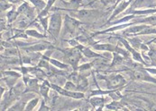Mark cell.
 Instances as JSON below:
<instances>
[{
    "mask_svg": "<svg viewBox=\"0 0 156 111\" xmlns=\"http://www.w3.org/2000/svg\"><path fill=\"white\" fill-rule=\"evenodd\" d=\"M62 27V15L60 13H54L50 19L49 22V29L51 34H52L55 38H57L60 34Z\"/></svg>",
    "mask_w": 156,
    "mask_h": 111,
    "instance_id": "cell-1",
    "label": "cell"
},
{
    "mask_svg": "<svg viewBox=\"0 0 156 111\" xmlns=\"http://www.w3.org/2000/svg\"><path fill=\"white\" fill-rule=\"evenodd\" d=\"M52 88L55 90L56 91H58L61 95H63V96H68V97H71V98H74V99H81V98H84V95L83 93H80V92H73L71 90H68L65 88H61L57 85H52Z\"/></svg>",
    "mask_w": 156,
    "mask_h": 111,
    "instance_id": "cell-2",
    "label": "cell"
},
{
    "mask_svg": "<svg viewBox=\"0 0 156 111\" xmlns=\"http://www.w3.org/2000/svg\"><path fill=\"white\" fill-rule=\"evenodd\" d=\"M125 83H126V81L121 75L113 76L109 79V81H108V88H117V87L124 85Z\"/></svg>",
    "mask_w": 156,
    "mask_h": 111,
    "instance_id": "cell-3",
    "label": "cell"
},
{
    "mask_svg": "<svg viewBox=\"0 0 156 111\" xmlns=\"http://www.w3.org/2000/svg\"><path fill=\"white\" fill-rule=\"evenodd\" d=\"M134 76L136 80L146 81V82H151V83H156V79L153 78L152 76H150L149 73H147L144 71H135L134 73Z\"/></svg>",
    "mask_w": 156,
    "mask_h": 111,
    "instance_id": "cell-4",
    "label": "cell"
},
{
    "mask_svg": "<svg viewBox=\"0 0 156 111\" xmlns=\"http://www.w3.org/2000/svg\"><path fill=\"white\" fill-rule=\"evenodd\" d=\"M67 60L69 64L76 67L79 60H80V52L77 50H72L71 52H69L67 56Z\"/></svg>",
    "mask_w": 156,
    "mask_h": 111,
    "instance_id": "cell-5",
    "label": "cell"
},
{
    "mask_svg": "<svg viewBox=\"0 0 156 111\" xmlns=\"http://www.w3.org/2000/svg\"><path fill=\"white\" fill-rule=\"evenodd\" d=\"M97 15H98V11L97 10H80L75 14L76 16L82 18V19L93 17V16H96Z\"/></svg>",
    "mask_w": 156,
    "mask_h": 111,
    "instance_id": "cell-6",
    "label": "cell"
},
{
    "mask_svg": "<svg viewBox=\"0 0 156 111\" xmlns=\"http://www.w3.org/2000/svg\"><path fill=\"white\" fill-rule=\"evenodd\" d=\"M147 28V25H137V26H133L131 28H128L125 31V33H140L143 31L144 29Z\"/></svg>",
    "mask_w": 156,
    "mask_h": 111,
    "instance_id": "cell-7",
    "label": "cell"
},
{
    "mask_svg": "<svg viewBox=\"0 0 156 111\" xmlns=\"http://www.w3.org/2000/svg\"><path fill=\"white\" fill-rule=\"evenodd\" d=\"M130 4V2L129 1H124V2H122L120 5H119V6H117L116 7V9L115 10V12H114V14H113V15H112V18L113 17H115L116 15H118V14H120L123 10H125L126 7H127V5Z\"/></svg>",
    "mask_w": 156,
    "mask_h": 111,
    "instance_id": "cell-8",
    "label": "cell"
},
{
    "mask_svg": "<svg viewBox=\"0 0 156 111\" xmlns=\"http://www.w3.org/2000/svg\"><path fill=\"white\" fill-rule=\"evenodd\" d=\"M94 47L98 50H107V51H115V47L110 44H98L94 46Z\"/></svg>",
    "mask_w": 156,
    "mask_h": 111,
    "instance_id": "cell-9",
    "label": "cell"
},
{
    "mask_svg": "<svg viewBox=\"0 0 156 111\" xmlns=\"http://www.w3.org/2000/svg\"><path fill=\"white\" fill-rule=\"evenodd\" d=\"M139 22H145V23H148V24H151V25H156V15L146 17V18L143 19V20H140Z\"/></svg>",
    "mask_w": 156,
    "mask_h": 111,
    "instance_id": "cell-10",
    "label": "cell"
},
{
    "mask_svg": "<svg viewBox=\"0 0 156 111\" xmlns=\"http://www.w3.org/2000/svg\"><path fill=\"white\" fill-rule=\"evenodd\" d=\"M82 52H83V54L87 57H100L98 54L94 53L93 51H91L89 48H82Z\"/></svg>",
    "mask_w": 156,
    "mask_h": 111,
    "instance_id": "cell-11",
    "label": "cell"
},
{
    "mask_svg": "<svg viewBox=\"0 0 156 111\" xmlns=\"http://www.w3.org/2000/svg\"><path fill=\"white\" fill-rule=\"evenodd\" d=\"M46 48H47V46L43 44H38L27 48V50H29V51H42V50H44Z\"/></svg>",
    "mask_w": 156,
    "mask_h": 111,
    "instance_id": "cell-12",
    "label": "cell"
},
{
    "mask_svg": "<svg viewBox=\"0 0 156 111\" xmlns=\"http://www.w3.org/2000/svg\"><path fill=\"white\" fill-rule=\"evenodd\" d=\"M26 34L27 35H30L32 37H34V38H44V35L40 34L39 32H37V31L35 30H29V31H26Z\"/></svg>",
    "mask_w": 156,
    "mask_h": 111,
    "instance_id": "cell-13",
    "label": "cell"
},
{
    "mask_svg": "<svg viewBox=\"0 0 156 111\" xmlns=\"http://www.w3.org/2000/svg\"><path fill=\"white\" fill-rule=\"evenodd\" d=\"M37 102H38V99H35V100H31V101L28 103V105L26 106L25 110H32V109H33L37 105Z\"/></svg>",
    "mask_w": 156,
    "mask_h": 111,
    "instance_id": "cell-14",
    "label": "cell"
},
{
    "mask_svg": "<svg viewBox=\"0 0 156 111\" xmlns=\"http://www.w3.org/2000/svg\"><path fill=\"white\" fill-rule=\"evenodd\" d=\"M35 5H36V7H38L40 10H43V8H44V6L45 5V3L44 2H43L42 0H31Z\"/></svg>",
    "mask_w": 156,
    "mask_h": 111,
    "instance_id": "cell-15",
    "label": "cell"
},
{
    "mask_svg": "<svg viewBox=\"0 0 156 111\" xmlns=\"http://www.w3.org/2000/svg\"><path fill=\"white\" fill-rule=\"evenodd\" d=\"M41 93L44 96V97H47V93H48V90H49V86H48V83H44L42 87H41Z\"/></svg>",
    "mask_w": 156,
    "mask_h": 111,
    "instance_id": "cell-16",
    "label": "cell"
},
{
    "mask_svg": "<svg viewBox=\"0 0 156 111\" xmlns=\"http://www.w3.org/2000/svg\"><path fill=\"white\" fill-rule=\"evenodd\" d=\"M50 61H51V64H53L55 67H60V68H62V69L67 68V66H66V65H64V64H62V63H60V62H58V61H56V60H52V59H51Z\"/></svg>",
    "mask_w": 156,
    "mask_h": 111,
    "instance_id": "cell-17",
    "label": "cell"
},
{
    "mask_svg": "<svg viewBox=\"0 0 156 111\" xmlns=\"http://www.w3.org/2000/svg\"><path fill=\"white\" fill-rule=\"evenodd\" d=\"M156 13V9H153V10H145V11H136L134 12V14H139V15H144V14H154Z\"/></svg>",
    "mask_w": 156,
    "mask_h": 111,
    "instance_id": "cell-18",
    "label": "cell"
},
{
    "mask_svg": "<svg viewBox=\"0 0 156 111\" xmlns=\"http://www.w3.org/2000/svg\"><path fill=\"white\" fill-rule=\"evenodd\" d=\"M122 57H120V56H117V55H115V57H114V62H113V64H112V66H115V65H118V64H120L121 62H122Z\"/></svg>",
    "mask_w": 156,
    "mask_h": 111,
    "instance_id": "cell-19",
    "label": "cell"
},
{
    "mask_svg": "<svg viewBox=\"0 0 156 111\" xmlns=\"http://www.w3.org/2000/svg\"><path fill=\"white\" fill-rule=\"evenodd\" d=\"M8 7H10V5L5 1V0H2L1 1V8H2V10H6Z\"/></svg>",
    "mask_w": 156,
    "mask_h": 111,
    "instance_id": "cell-20",
    "label": "cell"
},
{
    "mask_svg": "<svg viewBox=\"0 0 156 111\" xmlns=\"http://www.w3.org/2000/svg\"><path fill=\"white\" fill-rule=\"evenodd\" d=\"M75 88H76L75 84L72 83H70V82H68L67 83L65 84V89L68 90H71L75 89Z\"/></svg>",
    "mask_w": 156,
    "mask_h": 111,
    "instance_id": "cell-21",
    "label": "cell"
},
{
    "mask_svg": "<svg viewBox=\"0 0 156 111\" xmlns=\"http://www.w3.org/2000/svg\"><path fill=\"white\" fill-rule=\"evenodd\" d=\"M16 13H15L14 11H12L8 14V19L10 22H12L14 19H16Z\"/></svg>",
    "mask_w": 156,
    "mask_h": 111,
    "instance_id": "cell-22",
    "label": "cell"
},
{
    "mask_svg": "<svg viewBox=\"0 0 156 111\" xmlns=\"http://www.w3.org/2000/svg\"><path fill=\"white\" fill-rule=\"evenodd\" d=\"M41 22H43V25H44V29H45V30H46V29H47V18H44V19H42V20H41Z\"/></svg>",
    "mask_w": 156,
    "mask_h": 111,
    "instance_id": "cell-23",
    "label": "cell"
},
{
    "mask_svg": "<svg viewBox=\"0 0 156 111\" xmlns=\"http://www.w3.org/2000/svg\"><path fill=\"white\" fill-rule=\"evenodd\" d=\"M148 72H150L151 73H154V74H156V69H151V68H149V69H146Z\"/></svg>",
    "mask_w": 156,
    "mask_h": 111,
    "instance_id": "cell-24",
    "label": "cell"
},
{
    "mask_svg": "<svg viewBox=\"0 0 156 111\" xmlns=\"http://www.w3.org/2000/svg\"><path fill=\"white\" fill-rule=\"evenodd\" d=\"M21 0H8V2H11V3H14V4H16V3H19Z\"/></svg>",
    "mask_w": 156,
    "mask_h": 111,
    "instance_id": "cell-25",
    "label": "cell"
},
{
    "mask_svg": "<svg viewBox=\"0 0 156 111\" xmlns=\"http://www.w3.org/2000/svg\"><path fill=\"white\" fill-rule=\"evenodd\" d=\"M153 42H154V43L156 44V39H155V40H154V41H153Z\"/></svg>",
    "mask_w": 156,
    "mask_h": 111,
    "instance_id": "cell-26",
    "label": "cell"
},
{
    "mask_svg": "<svg viewBox=\"0 0 156 111\" xmlns=\"http://www.w3.org/2000/svg\"><path fill=\"white\" fill-rule=\"evenodd\" d=\"M117 1H118V2H119V1H120V0H117Z\"/></svg>",
    "mask_w": 156,
    "mask_h": 111,
    "instance_id": "cell-27",
    "label": "cell"
}]
</instances>
